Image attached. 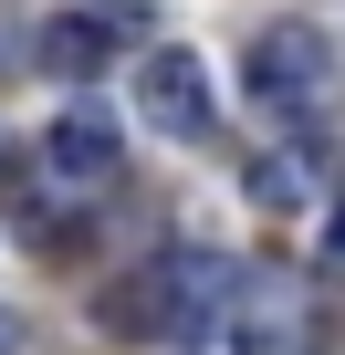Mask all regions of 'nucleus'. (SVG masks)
<instances>
[{
    "instance_id": "f257e3e1",
    "label": "nucleus",
    "mask_w": 345,
    "mask_h": 355,
    "mask_svg": "<svg viewBox=\"0 0 345 355\" xmlns=\"http://www.w3.org/2000/svg\"><path fill=\"white\" fill-rule=\"evenodd\" d=\"M220 345L230 355H324V313L293 272H251L230 303H220Z\"/></svg>"
},
{
    "instance_id": "f03ea898",
    "label": "nucleus",
    "mask_w": 345,
    "mask_h": 355,
    "mask_svg": "<svg viewBox=\"0 0 345 355\" xmlns=\"http://www.w3.org/2000/svg\"><path fill=\"white\" fill-rule=\"evenodd\" d=\"M251 94H262L272 115H324V105H335V42H324L314 21H272V32L251 42Z\"/></svg>"
},
{
    "instance_id": "7ed1b4c3",
    "label": "nucleus",
    "mask_w": 345,
    "mask_h": 355,
    "mask_svg": "<svg viewBox=\"0 0 345 355\" xmlns=\"http://www.w3.org/2000/svg\"><path fill=\"white\" fill-rule=\"evenodd\" d=\"M136 115L157 125V136H210V63L199 53H146V73H136Z\"/></svg>"
},
{
    "instance_id": "20e7f679",
    "label": "nucleus",
    "mask_w": 345,
    "mask_h": 355,
    "mask_svg": "<svg viewBox=\"0 0 345 355\" xmlns=\"http://www.w3.org/2000/svg\"><path fill=\"white\" fill-rule=\"evenodd\" d=\"M115 157H126V136H115L94 105H63V115L42 125V167H53V178H74V189H105Z\"/></svg>"
},
{
    "instance_id": "39448f33",
    "label": "nucleus",
    "mask_w": 345,
    "mask_h": 355,
    "mask_svg": "<svg viewBox=\"0 0 345 355\" xmlns=\"http://www.w3.org/2000/svg\"><path fill=\"white\" fill-rule=\"evenodd\" d=\"M105 324H115V334H189V324H199V303H189L178 261H157V272H136V282H115V293H105Z\"/></svg>"
},
{
    "instance_id": "423d86ee",
    "label": "nucleus",
    "mask_w": 345,
    "mask_h": 355,
    "mask_svg": "<svg viewBox=\"0 0 345 355\" xmlns=\"http://www.w3.org/2000/svg\"><path fill=\"white\" fill-rule=\"evenodd\" d=\"M126 32H136L126 11H115V21H53V32H42V63H53V73H94Z\"/></svg>"
},
{
    "instance_id": "0eeeda50",
    "label": "nucleus",
    "mask_w": 345,
    "mask_h": 355,
    "mask_svg": "<svg viewBox=\"0 0 345 355\" xmlns=\"http://www.w3.org/2000/svg\"><path fill=\"white\" fill-rule=\"evenodd\" d=\"M251 189H262L272 209H293V199H303V167H293V157H262V178H251Z\"/></svg>"
},
{
    "instance_id": "6e6552de",
    "label": "nucleus",
    "mask_w": 345,
    "mask_h": 355,
    "mask_svg": "<svg viewBox=\"0 0 345 355\" xmlns=\"http://www.w3.org/2000/svg\"><path fill=\"white\" fill-rule=\"evenodd\" d=\"M11 345H22V313H11V303H0V355H11Z\"/></svg>"
},
{
    "instance_id": "1a4fd4ad",
    "label": "nucleus",
    "mask_w": 345,
    "mask_h": 355,
    "mask_svg": "<svg viewBox=\"0 0 345 355\" xmlns=\"http://www.w3.org/2000/svg\"><path fill=\"white\" fill-rule=\"evenodd\" d=\"M324 261H345V209H335V230H324Z\"/></svg>"
},
{
    "instance_id": "9d476101",
    "label": "nucleus",
    "mask_w": 345,
    "mask_h": 355,
    "mask_svg": "<svg viewBox=\"0 0 345 355\" xmlns=\"http://www.w3.org/2000/svg\"><path fill=\"white\" fill-rule=\"evenodd\" d=\"M0 63H11V42H0Z\"/></svg>"
}]
</instances>
